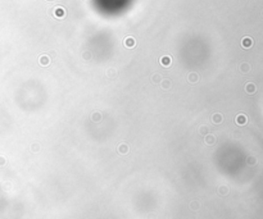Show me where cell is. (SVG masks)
<instances>
[{
	"label": "cell",
	"mask_w": 263,
	"mask_h": 219,
	"mask_svg": "<svg viewBox=\"0 0 263 219\" xmlns=\"http://www.w3.org/2000/svg\"><path fill=\"white\" fill-rule=\"evenodd\" d=\"M63 14H64V10H63V9H57V15H60V17H62Z\"/></svg>",
	"instance_id": "cell-5"
},
{
	"label": "cell",
	"mask_w": 263,
	"mask_h": 219,
	"mask_svg": "<svg viewBox=\"0 0 263 219\" xmlns=\"http://www.w3.org/2000/svg\"><path fill=\"white\" fill-rule=\"evenodd\" d=\"M236 123L240 124V126L245 124L246 123V117H245V115H243V114L238 115V117H236Z\"/></svg>",
	"instance_id": "cell-3"
},
{
	"label": "cell",
	"mask_w": 263,
	"mask_h": 219,
	"mask_svg": "<svg viewBox=\"0 0 263 219\" xmlns=\"http://www.w3.org/2000/svg\"><path fill=\"white\" fill-rule=\"evenodd\" d=\"M126 45H127V46H134V40H132V38H131V41L127 40V44Z\"/></svg>",
	"instance_id": "cell-6"
},
{
	"label": "cell",
	"mask_w": 263,
	"mask_h": 219,
	"mask_svg": "<svg viewBox=\"0 0 263 219\" xmlns=\"http://www.w3.org/2000/svg\"><path fill=\"white\" fill-rule=\"evenodd\" d=\"M249 69H250V66H249V64L244 63V64H243V66H241V70H243V72H244V73H246Z\"/></svg>",
	"instance_id": "cell-4"
},
{
	"label": "cell",
	"mask_w": 263,
	"mask_h": 219,
	"mask_svg": "<svg viewBox=\"0 0 263 219\" xmlns=\"http://www.w3.org/2000/svg\"><path fill=\"white\" fill-rule=\"evenodd\" d=\"M245 90L248 94H254L255 92V85L254 83H248V85L245 86Z\"/></svg>",
	"instance_id": "cell-2"
},
{
	"label": "cell",
	"mask_w": 263,
	"mask_h": 219,
	"mask_svg": "<svg viewBox=\"0 0 263 219\" xmlns=\"http://www.w3.org/2000/svg\"><path fill=\"white\" fill-rule=\"evenodd\" d=\"M241 44H243V46H244L245 49H248V47H250L252 45H253V40H252L250 37H244V38H243V43Z\"/></svg>",
	"instance_id": "cell-1"
}]
</instances>
